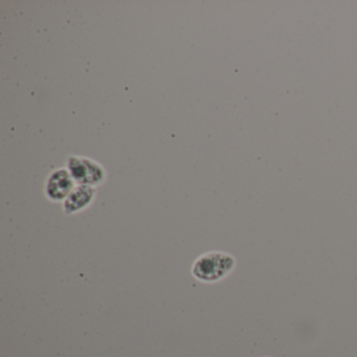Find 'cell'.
I'll use <instances>...</instances> for the list:
<instances>
[{"label":"cell","instance_id":"obj_1","mask_svg":"<svg viewBox=\"0 0 357 357\" xmlns=\"http://www.w3.org/2000/svg\"><path fill=\"white\" fill-rule=\"evenodd\" d=\"M237 260L233 255L221 250H212L200 255L192 265V275L197 281L215 284L222 281L235 271Z\"/></svg>","mask_w":357,"mask_h":357},{"label":"cell","instance_id":"obj_2","mask_svg":"<svg viewBox=\"0 0 357 357\" xmlns=\"http://www.w3.org/2000/svg\"><path fill=\"white\" fill-rule=\"evenodd\" d=\"M66 168L77 185L97 188L103 185L107 178L105 168L100 162L86 156H68Z\"/></svg>","mask_w":357,"mask_h":357},{"label":"cell","instance_id":"obj_3","mask_svg":"<svg viewBox=\"0 0 357 357\" xmlns=\"http://www.w3.org/2000/svg\"><path fill=\"white\" fill-rule=\"evenodd\" d=\"M76 185L68 169H56L45 181V197L52 202H64Z\"/></svg>","mask_w":357,"mask_h":357},{"label":"cell","instance_id":"obj_4","mask_svg":"<svg viewBox=\"0 0 357 357\" xmlns=\"http://www.w3.org/2000/svg\"><path fill=\"white\" fill-rule=\"evenodd\" d=\"M97 188L91 185H77L72 193L63 202V212L66 215H75L89 208L95 202Z\"/></svg>","mask_w":357,"mask_h":357}]
</instances>
